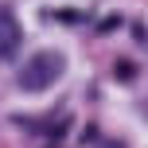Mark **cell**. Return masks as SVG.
<instances>
[{
	"label": "cell",
	"mask_w": 148,
	"mask_h": 148,
	"mask_svg": "<svg viewBox=\"0 0 148 148\" xmlns=\"http://www.w3.org/2000/svg\"><path fill=\"white\" fill-rule=\"evenodd\" d=\"M20 23L12 20L8 12H0V59H12L16 51H20Z\"/></svg>",
	"instance_id": "obj_2"
},
{
	"label": "cell",
	"mask_w": 148,
	"mask_h": 148,
	"mask_svg": "<svg viewBox=\"0 0 148 148\" xmlns=\"http://www.w3.org/2000/svg\"><path fill=\"white\" fill-rule=\"evenodd\" d=\"M144 109H148V105H144Z\"/></svg>",
	"instance_id": "obj_3"
},
{
	"label": "cell",
	"mask_w": 148,
	"mask_h": 148,
	"mask_svg": "<svg viewBox=\"0 0 148 148\" xmlns=\"http://www.w3.org/2000/svg\"><path fill=\"white\" fill-rule=\"evenodd\" d=\"M62 78V55L59 51H43V55H35V59H27L20 66V74H16V82H20L23 90H47V86H55V82Z\"/></svg>",
	"instance_id": "obj_1"
}]
</instances>
